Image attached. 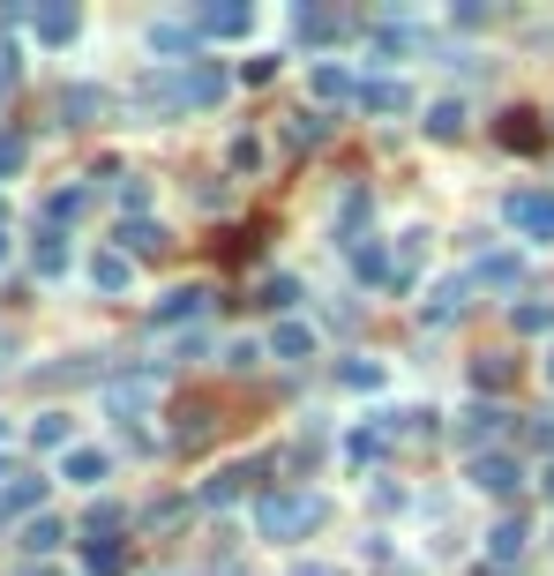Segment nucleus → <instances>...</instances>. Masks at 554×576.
Returning <instances> with one entry per match:
<instances>
[{"instance_id": "2f4dec72", "label": "nucleus", "mask_w": 554, "mask_h": 576, "mask_svg": "<svg viewBox=\"0 0 554 576\" xmlns=\"http://www.w3.org/2000/svg\"><path fill=\"white\" fill-rule=\"evenodd\" d=\"M323 135H330V121H323V113H293V121H285V143H293V150L323 143Z\"/></svg>"}, {"instance_id": "58836bf2", "label": "nucleus", "mask_w": 554, "mask_h": 576, "mask_svg": "<svg viewBox=\"0 0 554 576\" xmlns=\"http://www.w3.org/2000/svg\"><path fill=\"white\" fill-rule=\"evenodd\" d=\"M517 329H554V307H532V300H524V307H517Z\"/></svg>"}, {"instance_id": "c03bdc74", "label": "nucleus", "mask_w": 554, "mask_h": 576, "mask_svg": "<svg viewBox=\"0 0 554 576\" xmlns=\"http://www.w3.org/2000/svg\"><path fill=\"white\" fill-rule=\"evenodd\" d=\"M8 479H15V472H8V456H0V487H8Z\"/></svg>"}, {"instance_id": "b1692460", "label": "nucleus", "mask_w": 554, "mask_h": 576, "mask_svg": "<svg viewBox=\"0 0 554 576\" xmlns=\"http://www.w3.org/2000/svg\"><path fill=\"white\" fill-rule=\"evenodd\" d=\"M465 285H472V278H450V285H434V300H420V323H457V307H465Z\"/></svg>"}, {"instance_id": "e433bc0d", "label": "nucleus", "mask_w": 554, "mask_h": 576, "mask_svg": "<svg viewBox=\"0 0 554 576\" xmlns=\"http://www.w3.org/2000/svg\"><path fill=\"white\" fill-rule=\"evenodd\" d=\"M278 76V53H256V60H240V82H270Z\"/></svg>"}, {"instance_id": "bb28decb", "label": "nucleus", "mask_w": 554, "mask_h": 576, "mask_svg": "<svg viewBox=\"0 0 554 576\" xmlns=\"http://www.w3.org/2000/svg\"><path fill=\"white\" fill-rule=\"evenodd\" d=\"M31 270H38V278H68V240H60L53 225H45L38 247H31Z\"/></svg>"}, {"instance_id": "aec40b11", "label": "nucleus", "mask_w": 554, "mask_h": 576, "mask_svg": "<svg viewBox=\"0 0 554 576\" xmlns=\"http://www.w3.org/2000/svg\"><path fill=\"white\" fill-rule=\"evenodd\" d=\"M293 31H299L307 45H323V38H338V31H344V15L315 8V0H299V8H293Z\"/></svg>"}, {"instance_id": "7ed1b4c3", "label": "nucleus", "mask_w": 554, "mask_h": 576, "mask_svg": "<svg viewBox=\"0 0 554 576\" xmlns=\"http://www.w3.org/2000/svg\"><path fill=\"white\" fill-rule=\"evenodd\" d=\"M502 217H510L532 247H547L554 240V188H517L510 203H502Z\"/></svg>"}, {"instance_id": "7c9ffc66", "label": "nucleus", "mask_w": 554, "mask_h": 576, "mask_svg": "<svg viewBox=\"0 0 554 576\" xmlns=\"http://www.w3.org/2000/svg\"><path fill=\"white\" fill-rule=\"evenodd\" d=\"M338 382H344V389H368V397H375L389 374H383V360H344V374H338Z\"/></svg>"}, {"instance_id": "c9c22d12", "label": "nucleus", "mask_w": 554, "mask_h": 576, "mask_svg": "<svg viewBox=\"0 0 554 576\" xmlns=\"http://www.w3.org/2000/svg\"><path fill=\"white\" fill-rule=\"evenodd\" d=\"M225 158H233V172H262V143H256V135H233Z\"/></svg>"}, {"instance_id": "09e8293b", "label": "nucleus", "mask_w": 554, "mask_h": 576, "mask_svg": "<svg viewBox=\"0 0 554 576\" xmlns=\"http://www.w3.org/2000/svg\"><path fill=\"white\" fill-rule=\"evenodd\" d=\"M0 434H8V419H0Z\"/></svg>"}, {"instance_id": "6ab92c4d", "label": "nucleus", "mask_w": 554, "mask_h": 576, "mask_svg": "<svg viewBox=\"0 0 554 576\" xmlns=\"http://www.w3.org/2000/svg\"><path fill=\"white\" fill-rule=\"evenodd\" d=\"M524 517H502V524H495V532H487V562H495V569H510L517 554H524Z\"/></svg>"}, {"instance_id": "473e14b6", "label": "nucleus", "mask_w": 554, "mask_h": 576, "mask_svg": "<svg viewBox=\"0 0 554 576\" xmlns=\"http://www.w3.org/2000/svg\"><path fill=\"white\" fill-rule=\"evenodd\" d=\"M23 165H31V143H23L15 127H0V180H15Z\"/></svg>"}, {"instance_id": "37998d69", "label": "nucleus", "mask_w": 554, "mask_h": 576, "mask_svg": "<svg viewBox=\"0 0 554 576\" xmlns=\"http://www.w3.org/2000/svg\"><path fill=\"white\" fill-rule=\"evenodd\" d=\"M23 576H60V569H45V562H31V569H23Z\"/></svg>"}, {"instance_id": "f704fd0d", "label": "nucleus", "mask_w": 554, "mask_h": 576, "mask_svg": "<svg viewBox=\"0 0 554 576\" xmlns=\"http://www.w3.org/2000/svg\"><path fill=\"white\" fill-rule=\"evenodd\" d=\"M121 524H128V517H121V501H98V509H90V546H105V532H121Z\"/></svg>"}, {"instance_id": "a19ab883", "label": "nucleus", "mask_w": 554, "mask_h": 576, "mask_svg": "<svg viewBox=\"0 0 554 576\" xmlns=\"http://www.w3.org/2000/svg\"><path fill=\"white\" fill-rule=\"evenodd\" d=\"M293 576H344V569H338V562H323V554H299Z\"/></svg>"}, {"instance_id": "a878e982", "label": "nucleus", "mask_w": 554, "mask_h": 576, "mask_svg": "<svg viewBox=\"0 0 554 576\" xmlns=\"http://www.w3.org/2000/svg\"><path fill=\"white\" fill-rule=\"evenodd\" d=\"M38 501H45V479H8L0 487V517H38Z\"/></svg>"}, {"instance_id": "49530a36", "label": "nucleus", "mask_w": 554, "mask_h": 576, "mask_svg": "<svg viewBox=\"0 0 554 576\" xmlns=\"http://www.w3.org/2000/svg\"><path fill=\"white\" fill-rule=\"evenodd\" d=\"M547 382H554V352H547Z\"/></svg>"}, {"instance_id": "a18cd8bd", "label": "nucleus", "mask_w": 554, "mask_h": 576, "mask_svg": "<svg viewBox=\"0 0 554 576\" xmlns=\"http://www.w3.org/2000/svg\"><path fill=\"white\" fill-rule=\"evenodd\" d=\"M0 262H8V233H0Z\"/></svg>"}, {"instance_id": "f8f14e48", "label": "nucleus", "mask_w": 554, "mask_h": 576, "mask_svg": "<svg viewBox=\"0 0 554 576\" xmlns=\"http://www.w3.org/2000/svg\"><path fill=\"white\" fill-rule=\"evenodd\" d=\"M352 105H360V113H405L412 90H405L397 76H360V98H352Z\"/></svg>"}, {"instance_id": "393cba45", "label": "nucleus", "mask_w": 554, "mask_h": 576, "mask_svg": "<svg viewBox=\"0 0 554 576\" xmlns=\"http://www.w3.org/2000/svg\"><path fill=\"white\" fill-rule=\"evenodd\" d=\"M83 210H90V188H53V195H45V225L60 233V225H76Z\"/></svg>"}, {"instance_id": "5701e85b", "label": "nucleus", "mask_w": 554, "mask_h": 576, "mask_svg": "<svg viewBox=\"0 0 554 576\" xmlns=\"http://www.w3.org/2000/svg\"><path fill=\"white\" fill-rule=\"evenodd\" d=\"M31 442H38V450H76V419H68V411H38V427H31Z\"/></svg>"}, {"instance_id": "9d476101", "label": "nucleus", "mask_w": 554, "mask_h": 576, "mask_svg": "<svg viewBox=\"0 0 554 576\" xmlns=\"http://www.w3.org/2000/svg\"><path fill=\"white\" fill-rule=\"evenodd\" d=\"M389 419H397V411H375V427H352V434H344V456H352V464H383L389 442H397Z\"/></svg>"}, {"instance_id": "c756f323", "label": "nucleus", "mask_w": 554, "mask_h": 576, "mask_svg": "<svg viewBox=\"0 0 554 576\" xmlns=\"http://www.w3.org/2000/svg\"><path fill=\"white\" fill-rule=\"evenodd\" d=\"M53 546H60V524H53V517H31V524H23V554H31V562H45Z\"/></svg>"}, {"instance_id": "cd10ccee", "label": "nucleus", "mask_w": 554, "mask_h": 576, "mask_svg": "<svg viewBox=\"0 0 554 576\" xmlns=\"http://www.w3.org/2000/svg\"><path fill=\"white\" fill-rule=\"evenodd\" d=\"M427 135H434V143H457V135H465V105H457V98H442V105H427Z\"/></svg>"}, {"instance_id": "4468645a", "label": "nucleus", "mask_w": 554, "mask_h": 576, "mask_svg": "<svg viewBox=\"0 0 554 576\" xmlns=\"http://www.w3.org/2000/svg\"><path fill=\"white\" fill-rule=\"evenodd\" d=\"M315 345H323V337H315V323H299V315H285V323L270 329V352H278V360H315Z\"/></svg>"}, {"instance_id": "72a5a7b5", "label": "nucleus", "mask_w": 554, "mask_h": 576, "mask_svg": "<svg viewBox=\"0 0 554 576\" xmlns=\"http://www.w3.org/2000/svg\"><path fill=\"white\" fill-rule=\"evenodd\" d=\"M121 569H128V554H121L113 539H105V546H90V554H83V576H121Z\"/></svg>"}, {"instance_id": "ea45409f", "label": "nucleus", "mask_w": 554, "mask_h": 576, "mask_svg": "<svg viewBox=\"0 0 554 576\" xmlns=\"http://www.w3.org/2000/svg\"><path fill=\"white\" fill-rule=\"evenodd\" d=\"M15 76H23V60H15V45H0V98L15 90Z\"/></svg>"}, {"instance_id": "c85d7f7f", "label": "nucleus", "mask_w": 554, "mask_h": 576, "mask_svg": "<svg viewBox=\"0 0 554 576\" xmlns=\"http://www.w3.org/2000/svg\"><path fill=\"white\" fill-rule=\"evenodd\" d=\"M344 255H352V270H360L368 285H389V262H383V247L375 240H344Z\"/></svg>"}, {"instance_id": "412c9836", "label": "nucleus", "mask_w": 554, "mask_h": 576, "mask_svg": "<svg viewBox=\"0 0 554 576\" xmlns=\"http://www.w3.org/2000/svg\"><path fill=\"white\" fill-rule=\"evenodd\" d=\"M150 45H158V53H195V45H203V31H195V15H188V23H180V15H166V23H150Z\"/></svg>"}, {"instance_id": "f03ea898", "label": "nucleus", "mask_w": 554, "mask_h": 576, "mask_svg": "<svg viewBox=\"0 0 554 576\" xmlns=\"http://www.w3.org/2000/svg\"><path fill=\"white\" fill-rule=\"evenodd\" d=\"M225 90H233V76L217 60H180L172 68V113H211Z\"/></svg>"}, {"instance_id": "1a4fd4ad", "label": "nucleus", "mask_w": 554, "mask_h": 576, "mask_svg": "<svg viewBox=\"0 0 554 576\" xmlns=\"http://www.w3.org/2000/svg\"><path fill=\"white\" fill-rule=\"evenodd\" d=\"M502 427H510V411L502 405H465L457 411V434L472 442V456H487V442H502Z\"/></svg>"}, {"instance_id": "dca6fc26", "label": "nucleus", "mask_w": 554, "mask_h": 576, "mask_svg": "<svg viewBox=\"0 0 554 576\" xmlns=\"http://www.w3.org/2000/svg\"><path fill=\"white\" fill-rule=\"evenodd\" d=\"M90 285H98V292H128V285H135V262L121 255V247L90 255Z\"/></svg>"}, {"instance_id": "f257e3e1", "label": "nucleus", "mask_w": 554, "mask_h": 576, "mask_svg": "<svg viewBox=\"0 0 554 576\" xmlns=\"http://www.w3.org/2000/svg\"><path fill=\"white\" fill-rule=\"evenodd\" d=\"M323 517H330V501L307 494V487H270L256 501V532L262 539H307V532H323Z\"/></svg>"}, {"instance_id": "4c0bfd02", "label": "nucleus", "mask_w": 554, "mask_h": 576, "mask_svg": "<svg viewBox=\"0 0 554 576\" xmlns=\"http://www.w3.org/2000/svg\"><path fill=\"white\" fill-rule=\"evenodd\" d=\"M256 360H262V345H256V337H240V345H225V368H256Z\"/></svg>"}, {"instance_id": "2eb2a0df", "label": "nucleus", "mask_w": 554, "mask_h": 576, "mask_svg": "<svg viewBox=\"0 0 554 576\" xmlns=\"http://www.w3.org/2000/svg\"><path fill=\"white\" fill-rule=\"evenodd\" d=\"M166 247H172V233L158 217H128V225H121V255H128V262L135 255H166Z\"/></svg>"}, {"instance_id": "79ce46f5", "label": "nucleus", "mask_w": 554, "mask_h": 576, "mask_svg": "<svg viewBox=\"0 0 554 576\" xmlns=\"http://www.w3.org/2000/svg\"><path fill=\"white\" fill-rule=\"evenodd\" d=\"M143 203H150V188H143V180H121V210H135V217H143Z\"/></svg>"}, {"instance_id": "f3484780", "label": "nucleus", "mask_w": 554, "mask_h": 576, "mask_svg": "<svg viewBox=\"0 0 554 576\" xmlns=\"http://www.w3.org/2000/svg\"><path fill=\"white\" fill-rule=\"evenodd\" d=\"M307 90H315L323 105H338V98H360V82L344 76L338 60H315V68H307Z\"/></svg>"}, {"instance_id": "20e7f679", "label": "nucleus", "mask_w": 554, "mask_h": 576, "mask_svg": "<svg viewBox=\"0 0 554 576\" xmlns=\"http://www.w3.org/2000/svg\"><path fill=\"white\" fill-rule=\"evenodd\" d=\"M262 472H270V456H240V464H225V472H211L195 501H203V509H233V501H240V494L256 487Z\"/></svg>"}, {"instance_id": "a211bd4d", "label": "nucleus", "mask_w": 554, "mask_h": 576, "mask_svg": "<svg viewBox=\"0 0 554 576\" xmlns=\"http://www.w3.org/2000/svg\"><path fill=\"white\" fill-rule=\"evenodd\" d=\"M105 472H113V456L105 450H68L60 456V479H68V487H98Z\"/></svg>"}, {"instance_id": "6e6552de", "label": "nucleus", "mask_w": 554, "mask_h": 576, "mask_svg": "<svg viewBox=\"0 0 554 576\" xmlns=\"http://www.w3.org/2000/svg\"><path fill=\"white\" fill-rule=\"evenodd\" d=\"M472 487H479V494H495V501H510V494L524 487V472H517V456L487 450V456H472Z\"/></svg>"}, {"instance_id": "4be33fe9", "label": "nucleus", "mask_w": 554, "mask_h": 576, "mask_svg": "<svg viewBox=\"0 0 554 576\" xmlns=\"http://www.w3.org/2000/svg\"><path fill=\"white\" fill-rule=\"evenodd\" d=\"M517 278H524V262H517V255H479V262H472V285H495V292H510Z\"/></svg>"}, {"instance_id": "423d86ee", "label": "nucleus", "mask_w": 554, "mask_h": 576, "mask_svg": "<svg viewBox=\"0 0 554 576\" xmlns=\"http://www.w3.org/2000/svg\"><path fill=\"white\" fill-rule=\"evenodd\" d=\"M31 38L38 45H76L83 38V8H76V0H45V8H31Z\"/></svg>"}, {"instance_id": "ddd939ff", "label": "nucleus", "mask_w": 554, "mask_h": 576, "mask_svg": "<svg viewBox=\"0 0 554 576\" xmlns=\"http://www.w3.org/2000/svg\"><path fill=\"white\" fill-rule=\"evenodd\" d=\"M203 307H211V285H172L166 300L150 307V323H195Z\"/></svg>"}, {"instance_id": "9b49d317", "label": "nucleus", "mask_w": 554, "mask_h": 576, "mask_svg": "<svg viewBox=\"0 0 554 576\" xmlns=\"http://www.w3.org/2000/svg\"><path fill=\"white\" fill-rule=\"evenodd\" d=\"M105 105H113V98H105L98 82H68V90H60V121H68V127L105 121Z\"/></svg>"}, {"instance_id": "0eeeda50", "label": "nucleus", "mask_w": 554, "mask_h": 576, "mask_svg": "<svg viewBox=\"0 0 554 576\" xmlns=\"http://www.w3.org/2000/svg\"><path fill=\"white\" fill-rule=\"evenodd\" d=\"M195 31L203 38H248L256 31V0H211V8H195Z\"/></svg>"}, {"instance_id": "de8ad7c7", "label": "nucleus", "mask_w": 554, "mask_h": 576, "mask_svg": "<svg viewBox=\"0 0 554 576\" xmlns=\"http://www.w3.org/2000/svg\"><path fill=\"white\" fill-rule=\"evenodd\" d=\"M158 576H180V569H158Z\"/></svg>"}, {"instance_id": "39448f33", "label": "nucleus", "mask_w": 554, "mask_h": 576, "mask_svg": "<svg viewBox=\"0 0 554 576\" xmlns=\"http://www.w3.org/2000/svg\"><path fill=\"white\" fill-rule=\"evenodd\" d=\"M158 389H166V374L158 368L128 374V382H105V411H113V419H143V411L158 405Z\"/></svg>"}]
</instances>
